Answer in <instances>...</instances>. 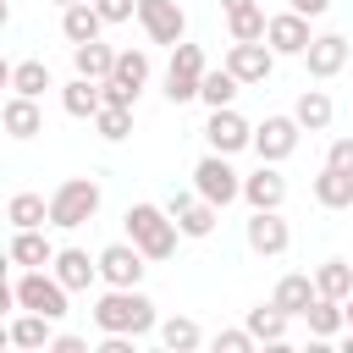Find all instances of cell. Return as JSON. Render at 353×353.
<instances>
[{"label": "cell", "instance_id": "obj_1", "mask_svg": "<svg viewBox=\"0 0 353 353\" xmlns=\"http://www.w3.org/2000/svg\"><path fill=\"white\" fill-rule=\"evenodd\" d=\"M94 325H99V331L143 336V331H160V314H154V303H149L138 287H110V292H99V303H94Z\"/></svg>", "mask_w": 353, "mask_h": 353}, {"label": "cell", "instance_id": "obj_2", "mask_svg": "<svg viewBox=\"0 0 353 353\" xmlns=\"http://www.w3.org/2000/svg\"><path fill=\"white\" fill-rule=\"evenodd\" d=\"M127 237H132L149 259H171L182 226H176L171 210H160V204H132V210H127Z\"/></svg>", "mask_w": 353, "mask_h": 353}, {"label": "cell", "instance_id": "obj_3", "mask_svg": "<svg viewBox=\"0 0 353 353\" xmlns=\"http://www.w3.org/2000/svg\"><path fill=\"white\" fill-rule=\"evenodd\" d=\"M99 215V182L94 176H66L55 193H50V226L61 232H77Z\"/></svg>", "mask_w": 353, "mask_h": 353}, {"label": "cell", "instance_id": "obj_4", "mask_svg": "<svg viewBox=\"0 0 353 353\" xmlns=\"http://www.w3.org/2000/svg\"><path fill=\"white\" fill-rule=\"evenodd\" d=\"M11 287H17V309H39V314H50V320H61V314H66L72 287H66L55 270H22Z\"/></svg>", "mask_w": 353, "mask_h": 353}, {"label": "cell", "instance_id": "obj_5", "mask_svg": "<svg viewBox=\"0 0 353 353\" xmlns=\"http://www.w3.org/2000/svg\"><path fill=\"white\" fill-rule=\"evenodd\" d=\"M204 50L199 44H171V66H165V99L171 105H188V99H199V83H204Z\"/></svg>", "mask_w": 353, "mask_h": 353}, {"label": "cell", "instance_id": "obj_6", "mask_svg": "<svg viewBox=\"0 0 353 353\" xmlns=\"http://www.w3.org/2000/svg\"><path fill=\"white\" fill-rule=\"evenodd\" d=\"M193 193L226 210L232 199H243V176H237V171L226 165V154H215V149H210V154H204V160L193 165Z\"/></svg>", "mask_w": 353, "mask_h": 353}, {"label": "cell", "instance_id": "obj_7", "mask_svg": "<svg viewBox=\"0 0 353 353\" xmlns=\"http://www.w3.org/2000/svg\"><path fill=\"white\" fill-rule=\"evenodd\" d=\"M143 259H149V254H143L132 237H127V243H105V248H99V281H105V287H138L143 270H149Z\"/></svg>", "mask_w": 353, "mask_h": 353}, {"label": "cell", "instance_id": "obj_8", "mask_svg": "<svg viewBox=\"0 0 353 353\" xmlns=\"http://www.w3.org/2000/svg\"><path fill=\"white\" fill-rule=\"evenodd\" d=\"M298 116H265L259 127H254V154L259 160H270V165H281L292 149H298Z\"/></svg>", "mask_w": 353, "mask_h": 353}, {"label": "cell", "instance_id": "obj_9", "mask_svg": "<svg viewBox=\"0 0 353 353\" xmlns=\"http://www.w3.org/2000/svg\"><path fill=\"white\" fill-rule=\"evenodd\" d=\"M138 22L154 44H182V33H188V11L176 0H138Z\"/></svg>", "mask_w": 353, "mask_h": 353}, {"label": "cell", "instance_id": "obj_10", "mask_svg": "<svg viewBox=\"0 0 353 353\" xmlns=\"http://www.w3.org/2000/svg\"><path fill=\"white\" fill-rule=\"evenodd\" d=\"M204 138H210V149L215 154H237V149H254V127L232 110V105H221V110H210V121H204Z\"/></svg>", "mask_w": 353, "mask_h": 353}, {"label": "cell", "instance_id": "obj_11", "mask_svg": "<svg viewBox=\"0 0 353 353\" xmlns=\"http://www.w3.org/2000/svg\"><path fill=\"white\" fill-rule=\"evenodd\" d=\"M6 254H11V265H22V270H44V265H55L61 248L44 237V226H11Z\"/></svg>", "mask_w": 353, "mask_h": 353}, {"label": "cell", "instance_id": "obj_12", "mask_svg": "<svg viewBox=\"0 0 353 353\" xmlns=\"http://www.w3.org/2000/svg\"><path fill=\"white\" fill-rule=\"evenodd\" d=\"M287 243H292V232H287L281 210H254V215H248V248H254L259 259L287 254Z\"/></svg>", "mask_w": 353, "mask_h": 353}, {"label": "cell", "instance_id": "obj_13", "mask_svg": "<svg viewBox=\"0 0 353 353\" xmlns=\"http://www.w3.org/2000/svg\"><path fill=\"white\" fill-rule=\"evenodd\" d=\"M265 44H270L276 55H303V50L314 44V33H309V17H303V11H281V17H270V28H265Z\"/></svg>", "mask_w": 353, "mask_h": 353}, {"label": "cell", "instance_id": "obj_14", "mask_svg": "<svg viewBox=\"0 0 353 353\" xmlns=\"http://www.w3.org/2000/svg\"><path fill=\"white\" fill-rule=\"evenodd\" d=\"M347 55H353V44H347L342 33H320V39L303 50V66H309L314 83H325V77H336V72L347 66Z\"/></svg>", "mask_w": 353, "mask_h": 353}, {"label": "cell", "instance_id": "obj_15", "mask_svg": "<svg viewBox=\"0 0 353 353\" xmlns=\"http://www.w3.org/2000/svg\"><path fill=\"white\" fill-rule=\"evenodd\" d=\"M226 66H232L243 83H265V77L276 72V50H270L265 39H248V44H232V50H226Z\"/></svg>", "mask_w": 353, "mask_h": 353}, {"label": "cell", "instance_id": "obj_16", "mask_svg": "<svg viewBox=\"0 0 353 353\" xmlns=\"http://www.w3.org/2000/svg\"><path fill=\"white\" fill-rule=\"evenodd\" d=\"M243 199H248V210H281V199H287V176H281L270 160H259V171L243 176Z\"/></svg>", "mask_w": 353, "mask_h": 353}, {"label": "cell", "instance_id": "obj_17", "mask_svg": "<svg viewBox=\"0 0 353 353\" xmlns=\"http://www.w3.org/2000/svg\"><path fill=\"white\" fill-rule=\"evenodd\" d=\"M50 325H55L50 314H39V309H22V314L6 325V342H11V347H22V353H44V347L55 342V331H50Z\"/></svg>", "mask_w": 353, "mask_h": 353}, {"label": "cell", "instance_id": "obj_18", "mask_svg": "<svg viewBox=\"0 0 353 353\" xmlns=\"http://www.w3.org/2000/svg\"><path fill=\"white\" fill-rule=\"evenodd\" d=\"M61 110L77 116V121H94V116L105 110V83H94V77H72V83L61 88Z\"/></svg>", "mask_w": 353, "mask_h": 353}, {"label": "cell", "instance_id": "obj_19", "mask_svg": "<svg viewBox=\"0 0 353 353\" xmlns=\"http://www.w3.org/2000/svg\"><path fill=\"white\" fill-rule=\"evenodd\" d=\"M116 55H121V50H110L105 39L72 44V66H77V77H94V83H105V77L116 72Z\"/></svg>", "mask_w": 353, "mask_h": 353}, {"label": "cell", "instance_id": "obj_20", "mask_svg": "<svg viewBox=\"0 0 353 353\" xmlns=\"http://www.w3.org/2000/svg\"><path fill=\"white\" fill-rule=\"evenodd\" d=\"M99 28H105V17H99L94 0H77V6L61 11V33H66V44H88V39H99Z\"/></svg>", "mask_w": 353, "mask_h": 353}, {"label": "cell", "instance_id": "obj_21", "mask_svg": "<svg viewBox=\"0 0 353 353\" xmlns=\"http://www.w3.org/2000/svg\"><path fill=\"white\" fill-rule=\"evenodd\" d=\"M320 298V287H314V276H303V270H292V276H281L276 281V292H270V303H281L287 314H309V303Z\"/></svg>", "mask_w": 353, "mask_h": 353}, {"label": "cell", "instance_id": "obj_22", "mask_svg": "<svg viewBox=\"0 0 353 353\" xmlns=\"http://www.w3.org/2000/svg\"><path fill=\"white\" fill-rule=\"evenodd\" d=\"M314 204H320V210H353V176L336 171V165H320V176H314Z\"/></svg>", "mask_w": 353, "mask_h": 353}, {"label": "cell", "instance_id": "obj_23", "mask_svg": "<svg viewBox=\"0 0 353 353\" xmlns=\"http://www.w3.org/2000/svg\"><path fill=\"white\" fill-rule=\"evenodd\" d=\"M292 116H298V127H303V132H325V127H331V116H336V105H331V94H325V88H303V94H298V105H292Z\"/></svg>", "mask_w": 353, "mask_h": 353}, {"label": "cell", "instance_id": "obj_24", "mask_svg": "<svg viewBox=\"0 0 353 353\" xmlns=\"http://www.w3.org/2000/svg\"><path fill=\"white\" fill-rule=\"evenodd\" d=\"M0 121H6V132H11V138H33V132H44L39 99H28V94H11V99H6V110H0Z\"/></svg>", "mask_w": 353, "mask_h": 353}, {"label": "cell", "instance_id": "obj_25", "mask_svg": "<svg viewBox=\"0 0 353 353\" xmlns=\"http://www.w3.org/2000/svg\"><path fill=\"white\" fill-rule=\"evenodd\" d=\"M50 270H55V276H61V281H66V287H72V292H88V281H94V276H99V259H88V254H83V248H61V254H55V265H50Z\"/></svg>", "mask_w": 353, "mask_h": 353}, {"label": "cell", "instance_id": "obj_26", "mask_svg": "<svg viewBox=\"0 0 353 353\" xmlns=\"http://www.w3.org/2000/svg\"><path fill=\"white\" fill-rule=\"evenodd\" d=\"M303 320H309V336H314V342H331V336L347 325V314H342V298H325V292L309 303V314H303Z\"/></svg>", "mask_w": 353, "mask_h": 353}, {"label": "cell", "instance_id": "obj_27", "mask_svg": "<svg viewBox=\"0 0 353 353\" xmlns=\"http://www.w3.org/2000/svg\"><path fill=\"white\" fill-rule=\"evenodd\" d=\"M105 83H116V88H127V94L138 99L143 83H149V55H143V50H121V55H116V72H110Z\"/></svg>", "mask_w": 353, "mask_h": 353}, {"label": "cell", "instance_id": "obj_28", "mask_svg": "<svg viewBox=\"0 0 353 353\" xmlns=\"http://www.w3.org/2000/svg\"><path fill=\"white\" fill-rule=\"evenodd\" d=\"M6 83H11V94H28V99H39L44 88H55V77H50L44 61H17V66H6Z\"/></svg>", "mask_w": 353, "mask_h": 353}, {"label": "cell", "instance_id": "obj_29", "mask_svg": "<svg viewBox=\"0 0 353 353\" xmlns=\"http://www.w3.org/2000/svg\"><path fill=\"white\" fill-rule=\"evenodd\" d=\"M287 320H292V314H287L281 303H254V309H248V331H254L259 342H287Z\"/></svg>", "mask_w": 353, "mask_h": 353}, {"label": "cell", "instance_id": "obj_30", "mask_svg": "<svg viewBox=\"0 0 353 353\" xmlns=\"http://www.w3.org/2000/svg\"><path fill=\"white\" fill-rule=\"evenodd\" d=\"M237 88H243V77H237L232 66H221V72H204V83H199V99H204L210 110H221V105H232V99H237Z\"/></svg>", "mask_w": 353, "mask_h": 353}, {"label": "cell", "instance_id": "obj_31", "mask_svg": "<svg viewBox=\"0 0 353 353\" xmlns=\"http://www.w3.org/2000/svg\"><path fill=\"white\" fill-rule=\"evenodd\" d=\"M6 221H11V226H44V221H50V199H39V193H11V199H6Z\"/></svg>", "mask_w": 353, "mask_h": 353}, {"label": "cell", "instance_id": "obj_32", "mask_svg": "<svg viewBox=\"0 0 353 353\" xmlns=\"http://www.w3.org/2000/svg\"><path fill=\"white\" fill-rule=\"evenodd\" d=\"M215 221H221V204H210V199H193V204L176 215L182 237H210V232H215Z\"/></svg>", "mask_w": 353, "mask_h": 353}, {"label": "cell", "instance_id": "obj_33", "mask_svg": "<svg viewBox=\"0 0 353 353\" xmlns=\"http://www.w3.org/2000/svg\"><path fill=\"white\" fill-rule=\"evenodd\" d=\"M160 342H165L171 353H193V347L204 342V331H199L188 314H171V320H160Z\"/></svg>", "mask_w": 353, "mask_h": 353}, {"label": "cell", "instance_id": "obj_34", "mask_svg": "<svg viewBox=\"0 0 353 353\" xmlns=\"http://www.w3.org/2000/svg\"><path fill=\"white\" fill-rule=\"evenodd\" d=\"M314 287H320L325 298H347V292H353V265H347V259H325V265L314 270Z\"/></svg>", "mask_w": 353, "mask_h": 353}, {"label": "cell", "instance_id": "obj_35", "mask_svg": "<svg viewBox=\"0 0 353 353\" xmlns=\"http://www.w3.org/2000/svg\"><path fill=\"white\" fill-rule=\"evenodd\" d=\"M226 28H232V44H248V39H265L270 17H265L259 6H243V11H232V17H226Z\"/></svg>", "mask_w": 353, "mask_h": 353}, {"label": "cell", "instance_id": "obj_36", "mask_svg": "<svg viewBox=\"0 0 353 353\" xmlns=\"http://www.w3.org/2000/svg\"><path fill=\"white\" fill-rule=\"evenodd\" d=\"M94 127H99L105 143H121V138L132 132V105H105V110L94 116Z\"/></svg>", "mask_w": 353, "mask_h": 353}, {"label": "cell", "instance_id": "obj_37", "mask_svg": "<svg viewBox=\"0 0 353 353\" xmlns=\"http://www.w3.org/2000/svg\"><path fill=\"white\" fill-rule=\"evenodd\" d=\"M254 342H259V336H254L248 325H243V331H215V353H248Z\"/></svg>", "mask_w": 353, "mask_h": 353}, {"label": "cell", "instance_id": "obj_38", "mask_svg": "<svg viewBox=\"0 0 353 353\" xmlns=\"http://www.w3.org/2000/svg\"><path fill=\"white\" fill-rule=\"evenodd\" d=\"M325 165H336V171H347V176H353V138H331Z\"/></svg>", "mask_w": 353, "mask_h": 353}, {"label": "cell", "instance_id": "obj_39", "mask_svg": "<svg viewBox=\"0 0 353 353\" xmlns=\"http://www.w3.org/2000/svg\"><path fill=\"white\" fill-rule=\"evenodd\" d=\"M94 6H99L105 22H127V17H138V0H94Z\"/></svg>", "mask_w": 353, "mask_h": 353}, {"label": "cell", "instance_id": "obj_40", "mask_svg": "<svg viewBox=\"0 0 353 353\" xmlns=\"http://www.w3.org/2000/svg\"><path fill=\"white\" fill-rule=\"evenodd\" d=\"M50 353H88V342L66 331V336H55V342H50Z\"/></svg>", "mask_w": 353, "mask_h": 353}, {"label": "cell", "instance_id": "obj_41", "mask_svg": "<svg viewBox=\"0 0 353 353\" xmlns=\"http://www.w3.org/2000/svg\"><path fill=\"white\" fill-rule=\"evenodd\" d=\"M292 11H303V17H325L331 11V0H287Z\"/></svg>", "mask_w": 353, "mask_h": 353}, {"label": "cell", "instance_id": "obj_42", "mask_svg": "<svg viewBox=\"0 0 353 353\" xmlns=\"http://www.w3.org/2000/svg\"><path fill=\"white\" fill-rule=\"evenodd\" d=\"M193 199H199V193H182V188H176V193H171V199H165V210H171V221H176V215H182V210H188V204H193Z\"/></svg>", "mask_w": 353, "mask_h": 353}, {"label": "cell", "instance_id": "obj_43", "mask_svg": "<svg viewBox=\"0 0 353 353\" xmlns=\"http://www.w3.org/2000/svg\"><path fill=\"white\" fill-rule=\"evenodd\" d=\"M105 105H138L127 88H116V83H105Z\"/></svg>", "mask_w": 353, "mask_h": 353}, {"label": "cell", "instance_id": "obj_44", "mask_svg": "<svg viewBox=\"0 0 353 353\" xmlns=\"http://www.w3.org/2000/svg\"><path fill=\"white\" fill-rule=\"evenodd\" d=\"M243 6H254V0H221V11L232 17V11H243Z\"/></svg>", "mask_w": 353, "mask_h": 353}, {"label": "cell", "instance_id": "obj_45", "mask_svg": "<svg viewBox=\"0 0 353 353\" xmlns=\"http://www.w3.org/2000/svg\"><path fill=\"white\" fill-rule=\"evenodd\" d=\"M342 314H347V325H353V292H347V298H342Z\"/></svg>", "mask_w": 353, "mask_h": 353}, {"label": "cell", "instance_id": "obj_46", "mask_svg": "<svg viewBox=\"0 0 353 353\" xmlns=\"http://www.w3.org/2000/svg\"><path fill=\"white\" fill-rule=\"evenodd\" d=\"M342 347H347V353H353V325H347V336H342Z\"/></svg>", "mask_w": 353, "mask_h": 353}, {"label": "cell", "instance_id": "obj_47", "mask_svg": "<svg viewBox=\"0 0 353 353\" xmlns=\"http://www.w3.org/2000/svg\"><path fill=\"white\" fill-rule=\"evenodd\" d=\"M55 6H61V11H66V6H77V0H55Z\"/></svg>", "mask_w": 353, "mask_h": 353}]
</instances>
